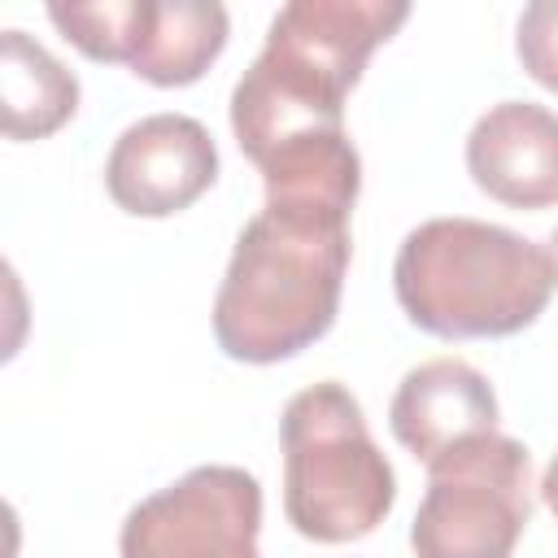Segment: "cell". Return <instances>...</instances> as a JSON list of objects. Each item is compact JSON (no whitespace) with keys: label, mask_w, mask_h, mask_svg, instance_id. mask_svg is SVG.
Returning a JSON list of instances; mask_svg holds the SVG:
<instances>
[{"label":"cell","mask_w":558,"mask_h":558,"mask_svg":"<svg viewBox=\"0 0 558 558\" xmlns=\"http://www.w3.org/2000/svg\"><path fill=\"white\" fill-rule=\"evenodd\" d=\"M410 17L405 0H292L270 17L266 48L231 92V131L253 166L270 153L344 131V96L366 57Z\"/></svg>","instance_id":"obj_1"},{"label":"cell","mask_w":558,"mask_h":558,"mask_svg":"<svg viewBox=\"0 0 558 558\" xmlns=\"http://www.w3.org/2000/svg\"><path fill=\"white\" fill-rule=\"evenodd\" d=\"M349 270V222L262 209L235 240L214 301L218 349L235 362H283L336 323Z\"/></svg>","instance_id":"obj_2"},{"label":"cell","mask_w":558,"mask_h":558,"mask_svg":"<svg viewBox=\"0 0 558 558\" xmlns=\"http://www.w3.org/2000/svg\"><path fill=\"white\" fill-rule=\"evenodd\" d=\"M558 266L549 248L480 218L414 227L392 262L405 318L432 336H514L549 305Z\"/></svg>","instance_id":"obj_3"},{"label":"cell","mask_w":558,"mask_h":558,"mask_svg":"<svg viewBox=\"0 0 558 558\" xmlns=\"http://www.w3.org/2000/svg\"><path fill=\"white\" fill-rule=\"evenodd\" d=\"M283 510L288 523L323 545L357 541L384 523L397 475L366 432L362 405L344 384L301 388L283 405Z\"/></svg>","instance_id":"obj_4"},{"label":"cell","mask_w":558,"mask_h":558,"mask_svg":"<svg viewBox=\"0 0 558 558\" xmlns=\"http://www.w3.org/2000/svg\"><path fill=\"white\" fill-rule=\"evenodd\" d=\"M532 519V458L514 436L484 432L427 462L410 523L418 558H510Z\"/></svg>","instance_id":"obj_5"},{"label":"cell","mask_w":558,"mask_h":558,"mask_svg":"<svg viewBox=\"0 0 558 558\" xmlns=\"http://www.w3.org/2000/svg\"><path fill=\"white\" fill-rule=\"evenodd\" d=\"M262 484L244 466H192L144 497L118 536L122 558H262Z\"/></svg>","instance_id":"obj_6"},{"label":"cell","mask_w":558,"mask_h":558,"mask_svg":"<svg viewBox=\"0 0 558 558\" xmlns=\"http://www.w3.org/2000/svg\"><path fill=\"white\" fill-rule=\"evenodd\" d=\"M218 179L214 135L187 113H148L131 122L105 161V187L118 209L166 218L187 209Z\"/></svg>","instance_id":"obj_7"},{"label":"cell","mask_w":558,"mask_h":558,"mask_svg":"<svg viewBox=\"0 0 558 558\" xmlns=\"http://www.w3.org/2000/svg\"><path fill=\"white\" fill-rule=\"evenodd\" d=\"M466 170L510 209L558 205V113L536 100L493 105L466 135Z\"/></svg>","instance_id":"obj_8"},{"label":"cell","mask_w":558,"mask_h":558,"mask_svg":"<svg viewBox=\"0 0 558 558\" xmlns=\"http://www.w3.org/2000/svg\"><path fill=\"white\" fill-rule=\"evenodd\" d=\"M388 427L414 458L432 462L458 440L497 432L493 384L462 357H432L397 384Z\"/></svg>","instance_id":"obj_9"},{"label":"cell","mask_w":558,"mask_h":558,"mask_svg":"<svg viewBox=\"0 0 558 558\" xmlns=\"http://www.w3.org/2000/svg\"><path fill=\"white\" fill-rule=\"evenodd\" d=\"M0 105L9 140H44L78 109V78L26 31H0Z\"/></svg>","instance_id":"obj_10"},{"label":"cell","mask_w":558,"mask_h":558,"mask_svg":"<svg viewBox=\"0 0 558 558\" xmlns=\"http://www.w3.org/2000/svg\"><path fill=\"white\" fill-rule=\"evenodd\" d=\"M227 26V9L214 0H153L131 74L157 87H187L222 52Z\"/></svg>","instance_id":"obj_11"},{"label":"cell","mask_w":558,"mask_h":558,"mask_svg":"<svg viewBox=\"0 0 558 558\" xmlns=\"http://www.w3.org/2000/svg\"><path fill=\"white\" fill-rule=\"evenodd\" d=\"M153 0H70L48 4L52 26L92 61H122L131 65L144 26H148Z\"/></svg>","instance_id":"obj_12"},{"label":"cell","mask_w":558,"mask_h":558,"mask_svg":"<svg viewBox=\"0 0 558 558\" xmlns=\"http://www.w3.org/2000/svg\"><path fill=\"white\" fill-rule=\"evenodd\" d=\"M514 48H519L523 70H527L541 87L558 92V0H532V4L519 13Z\"/></svg>","instance_id":"obj_13"},{"label":"cell","mask_w":558,"mask_h":558,"mask_svg":"<svg viewBox=\"0 0 558 558\" xmlns=\"http://www.w3.org/2000/svg\"><path fill=\"white\" fill-rule=\"evenodd\" d=\"M541 497H545V506H549L554 519H558V453H554V462H549V471H545V480H541Z\"/></svg>","instance_id":"obj_14"},{"label":"cell","mask_w":558,"mask_h":558,"mask_svg":"<svg viewBox=\"0 0 558 558\" xmlns=\"http://www.w3.org/2000/svg\"><path fill=\"white\" fill-rule=\"evenodd\" d=\"M554 257H558V231H554ZM554 266H558V262H554Z\"/></svg>","instance_id":"obj_15"}]
</instances>
